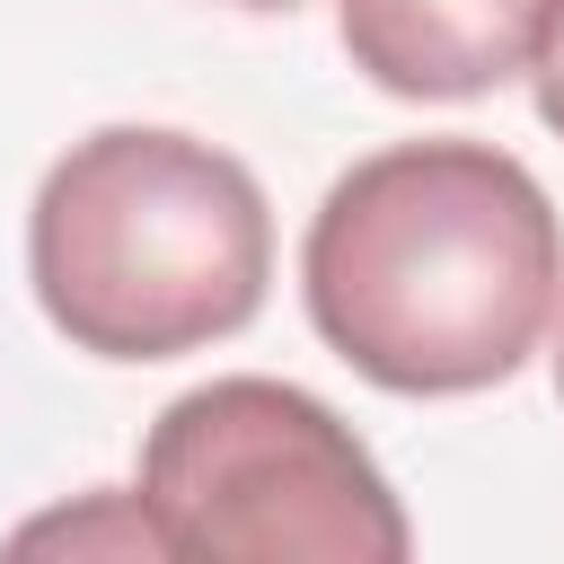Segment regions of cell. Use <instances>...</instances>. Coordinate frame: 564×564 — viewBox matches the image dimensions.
I'll use <instances>...</instances> for the list:
<instances>
[{"instance_id":"6da1fadb","label":"cell","mask_w":564,"mask_h":564,"mask_svg":"<svg viewBox=\"0 0 564 564\" xmlns=\"http://www.w3.org/2000/svg\"><path fill=\"white\" fill-rule=\"evenodd\" d=\"M308 326L388 397L511 379L564 300V220L494 141H397L344 167L300 247Z\"/></svg>"},{"instance_id":"7a4b0ae2","label":"cell","mask_w":564,"mask_h":564,"mask_svg":"<svg viewBox=\"0 0 564 564\" xmlns=\"http://www.w3.org/2000/svg\"><path fill=\"white\" fill-rule=\"evenodd\" d=\"M26 282L53 335L97 361H176L238 335L273 282L264 185L167 123L70 141L26 212Z\"/></svg>"},{"instance_id":"3957f363","label":"cell","mask_w":564,"mask_h":564,"mask_svg":"<svg viewBox=\"0 0 564 564\" xmlns=\"http://www.w3.org/2000/svg\"><path fill=\"white\" fill-rule=\"evenodd\" d=\"M141 511L212 564H405L414 529L361 432L291 379L185 388L141 441Z\"/></svg>"},{"instance_id":"277c9868","label":"cell","mask_w":564,"mask_h":564,"mask_svg":"<svg viewBox=\"0 0 564 564\" xmlns=\"http://www.w3.org/2000/svg\"><path fill=\"white\" fill-rule=\"evenodd\" d=\"M564 0H335L352 70L388 97H485L538 70Z\"/></svg>"},{"instance_id":"5b68a950","label":"cell","mask_w":564,"mask_h":564,"mask_svg":"<svg viewBox=\"0 0 564 564\" xmlns=\"http://www.w3.org/2000/svg\"><path fill=\"white\" fill-rule=\"evenodd\" d=\"M53 546H70V555H115V564L167 555V538H159V520L141 511V494H97V502H79V511H44V520L9 529V555H53Z\"/></svg>"},{"instance_id":"8992f818","label":"cell","mask_w":564,"mask_h":564,"mask_svg":"<svg viewBox=\"0 0 564 564\" xmlns=\"http://www.w3.org/2000/svg\"><path fill=\"white\" fill-rule=\"evenodd\" d=\"M538 123L564 141V18H555V35H546V53H538Z\"/></svg>"},{"instance_id":"52a82bcc","label":"cell","mask_w":564,"mask_h":564,"mask_svg":"<svg viewBox=\"0 0 564 564\" xmlns=\"http://www.w3.org/2000/svg\"><path fill=\"white\" fill-rule=\"evenodd\" d=\"M555 397H564V335H555Z\"/></svg>"},{"instance_id":"ba28073f","label":"cell","mask_w":564,"mask_h":564,"mask_svg":"<svg viewBox=\"0 0 564 564\" xmlns=\"http://www.w3.org/2000/svg\"><path fill=\"white\" fill-rule=\"evenodd\" d=\"M238 9H291V0H238Z\"/></svg>"}]
</instances>
